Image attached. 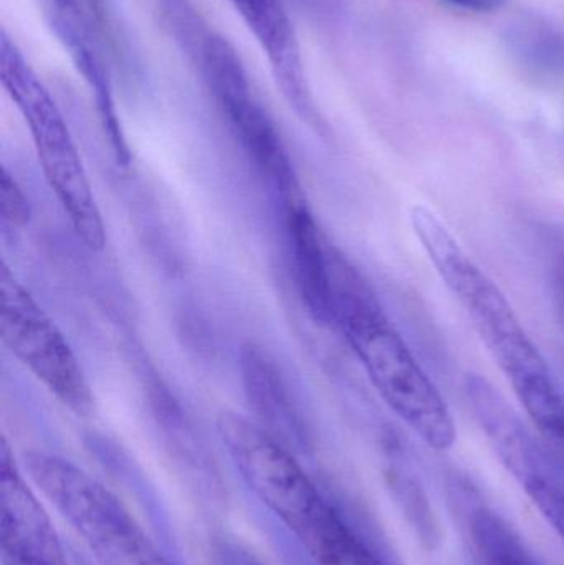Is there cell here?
<instances>
[{
	"mask_svg": "<svg viewBox=\"0 0 564 565\" xmlns=\"http://www.w3.org/2000/svg\"><path fill=\"white\" fill-rule=\"evenodd\" d=\"M0 338L70 411L92 412V391L68 341L6 264L0 267Z\"/></svg>",
	"mask_w": 564,
	"mask_h": 565,
	"instance_id": "cell-5",
	"label": "cell"
},
{
	"mask_svg": "<svg viewBox=\"0 0 564 565\" xmlns=\"http://www.w3.org/2000/svg\"><path fill=\"white\" fill-rule=\"evenodd\" d=\"M411 227L437 277L462 306L480 341L512 385L530 420L564 402L545 358L530 338L515 309L436 212L411 209Z\"/></svg>",
	"mask_w": 564,
	"mask_h": 565,
	"instance_id": "cell-2",
	"label": "cell"
},
{
	"mask_svg": "<svg viewBox=\"0 0 564 565\" xmlns=\"http://www.w3.org/2000/svg\"><path fill=\"white\" fill-rule=\"evenodd\" d=\"M0 214L7 225L15 228H22L30 217L29 201L7 169L0 174Z\"/></svg>",
	"mask_w": 564,
	"mask_h": 565,
	"instance_id": "cell-15",
	"label": "cell"
},
{
	"mask_svg": "<svg viewBox=\"0 0 564 565\" xmlns=\"http://www.w3.org/2000/svg\"><path fill=\"white\" fill-rule=\"evenodd\" d=\"M331 322L340 328L387 407L430 448L450 450L457 427L406 339L390 321L370 286L333 250Z\"/></svg>",
	"mask_w": 564,
	"mask_h": 565,
	"instance_id": "cell-1",
	"label": "cell"
},
{
	"mask_svg": "<svg viewBox=\"0 0 564 565\" xmlns=\"http://www.w3.org/2000/svg\"><path fill=\"white\" fill-rule=\"evenodd\" d=\"M291 241L298 280L307 305L321 321H331V254L307 209L294 205L290 212Z\"/></svg>",
	"mask_w": 564,
	"mask_h": 565,
	"instance_id": "cell-11",
	"label": "cell"
},
{
	"mask_svg": "<svg viewBox=\"0 0 564 565\" xmlns=\"http://www.w3.org/2000/svg\"><path fill=\"white\" fill-rule=\"evenodd\" d=\"M469 531L479 565H540L519 534L493 511H473Z\"/></svg>",
	"mask_w": 564,
	"mask_h": 565,
	"instance_id": "cell-12",
	"label": "cell"
},
{
	"mask_svg": "<svg viewBox=\"0 0 564 565\" xmlns=\"http://www.w3.org/2000/svg\"><path fill=\"white\" fill-rule=\"evenodd\" d=\"M205 72L219 105L252 154L268 171H287L270 119L255 99L241 56L224 36H211L204 49Z\"/></svg>",
	"mask_w": 564,
	"mask_h": 565,
	"instance_id": "cell-8",
	"label": "cell"
},
{
	"mask_svg": "<svg viewBox=\"0 0 564 565\" xmlns=\"http://www.w3.org/2000/svg\"><path fill=\"white\" fill-rule=\"evenodd\" d=\"M513 49L523 62L539 72L564 73V36L552 30H519L512 39Z\"/></svg>",
	"mask_w": 564,
	"mask_h": 565,
	"instance_id": "cell-14",
	"label": "cell"
},
{
	"mask_svg": "<svg viewBox=\"0 0 564 565\" xmlns=\"http://www.w3.org/2000/svg\"><path fill=\"white\" fill-rule=\"evenodd\" d=\"M221 565H268L260 556L237 541L222 540L217 546Z\"/></svg>",
	"mask_w": 564,
	"mask_h": 565,
	"instance_id": "cell-16",
	"label": "cell"
},
{
	"mask_svg": "<svg viewBox=\"0 0 564 565\" xmlns=\"http://www.w3.org/2000/svg\"><path fill=\"white\" fill-rule=\"evenodd\" d=\"M509 461L520 473L525 475L526 493L564 541V484L546 473L539 445L530 438Z\"/></svg>",
	"mask_w": 564,
	"mask_h": 565,
	"instance_id": "cell-13",
	"label": "cell"
},
{
	"mask_svg": "<svg viewBox=\"0 0 564 565\" xmlns=\"http://www.w3.org/2000/svg\"><path fill=\"white\" fill-rule=\"evenodd\" d=\"M217 431L252 493L297 533L324 497L300 461L267 428L234 412L219 415Z\"/></svg>",
	"mask_w": 564,
	"mask_h": 565,
	"instance_id": "cell-6",
	"label": "cell"
},
{
	"mask_svg": "<svg viewBox=\"0 0 564 565\" xmlns=\"http://www.w3.org/2000/svg\"><path fill=\"white\" fill-rule=\"evenodd\" d=\"M23 470L99 565H174L126 504L78 465L58 455L29 451Z\"/></svg>",
	"mask_w": 564,
	"mask_h": 565,
	"instance_id": "cell-3",
	"label": "cell"
},
{
	"mask_svg": "<svg viewBox=\"0 0 564 565\" xmlns=\"http://www.w3.org/2000/svg\"><path fill=\"white\" fill-rule=\"evenodd\" d=\"M460 9L472 10V12L489 13L502 9L507 0H444Z\"/></svg>",
	"mask_w": 564,
	"mask_h": 565,
	"instance_id": "cell-17",
	"label": "cell"
},
{
	"mask_svg": "<svg viewBox=\"0 0 564 565\" xmlns=\"http://www.w3.org/2000/svg\"><path fill=\"white\" fill-rule=\"evenodd\" d=\"M560 262H562V264H564V241L562 244V255H560Z\"/></svg>",
	"mask_w": 564,
	"mask_h": 565,
	"instance_id": "cell-19",
	"label": "cell"
},
{
	"mask_svg": "<svg viewBox=\"0 0 564 565\" xmlns=\"http://www.w3.org/2000/svg\"><path fill=\"white\" fill-rule=\"evenodd\" d=\"M0 76L29 126L43 174L68 215L73 231L86 247L102 250L105 224L68 125L49 89L6 32L0 36Z\"/></svg>",
	"mask_w": 564,
	"mask_h": 565,
	"instance_id": "cell-4",
	"label": "cell"
},
{
	"mask_svg": "<svg viewBox=\"0 0 564 565\" xmlns=\"http://www.w3.org/2000/svg\"><path fill=\"white\" fill-rule=\"evenodd\" d=\"M245 25L264 50L272 73L288 102L311 118V95L301 62L300 46L281 0H231Z\"/></svg>",
	"mask_w": 564,
	"mask_h": 565,
	"instance_id": "cell-9",
	"label": "cell"
},
{
	"mask_svg": "<svg viewBox=\"0 0 564 565\" xmlns=\"http://www.w3.org/2000/svg\"><path fill=\"white\" fill-rule=\"evenodd\" d=\"M553 295H555L556 311L564 326V264L560 262L553 278Z\"/></svg>",
	"mask_w": 564,
	"mask_h": 565,
	"instance_id": "cell-18",
	"label": "cell"
},
{
	"mask_svg": "<svg viewBox=\"0 0 564 565\" xmlns=\"http://www.w3.org/2000/svg\"><path fill=\"white\" fill-rule=\"evenodd\" d=\"M6 438L0 444L2 565H70L55 524Z\"/></svg>",
	"mask_w": 564,
	"mask_h": 565,
	"instance_id": "cell-7",
	"label": "cell"
},
{
	"mask_svg": "<svg viewBox=\"0 0 564 565\" xmlns=\"http://www.w3.org/2000/svg\"><path fill=\"white\" fill-rule=\"evenodd\" d=\"M295 537L315 565H387L327 497Z\"/></svg>",
	"mask_w": 564,
	"mask_h": 565,
	"instance_id": "cell-10",
	"label": "cell"
}]
</instances>
